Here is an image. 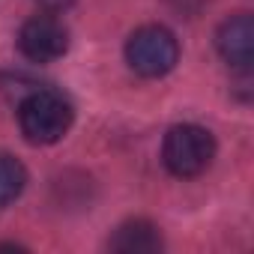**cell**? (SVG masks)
Wrapping results in <instances>:
<instances>
[{"mask_svg":"<svg viewBox=\"0 0 254 254\" xmlns=\"http://www.w3.org/2000/svg\"><path fill=\"white\" fill-rule=\"evenodd\" d=\"M72 120L75 111L72 105L51 90H36L30 93L21 108H18V123H21V132L30 144H57L69 129H72Z\"/></svg>","mask_w":254,"mask_h":254,"instance_id":"obj_1","label":"cell"},{"mask_svg":"<svg viewBox=\"0 0 254 254\" xmlns=\"http://www.w3.org/2000/svg\"><path fill=\"white\" fill-rule=\"evenodd\" d=\"M162 159H165V168L174 177H197L212 165L215 141L203 126L183 123V126H174L165 135Z\"/></svg>","mask_w":254,"mask_h":254,"instance_id":"obj_2","label":"cell"},{"mask_svg":"<svg viewBox=\"0 0 254 254\" xmlns=\"http://www.w3.org/2000/svg\"><path fill=\"white\" fill-rule=\"evenodd\" d=\"M126 60H129V66L141 78H162L180 60L177 36L168 27H159V24L141 27L126 42Z\"/></svg>","mask_w":254,"mask_h":254,"instance_id":"obj_3","label":"cell"},{"mask_svg":"<svg viewBox=\"0 0 254 254\" xmlns=\"http://www.w3.org/2000/svg\"><path fill=\"white\" fill-rule=\"evenodd\" d=\"M66 48H69V30L54 15H36L18 33V51L33 63H51L63 57Z\"/></svg>","mask_w":254,"mask_h":254,"instance_id":"obj_4","label":"cell"},{"mask_svg":"<svg viewBox=\"0 0 254 254\" xmlns=\"http://www.w3.org/2000/svg\"><path fill=\"white\" fill-rule=\"evenodd\" d=\"M215 45L218 54L239 72H248L254 63V21L248 12H239L233 18H227L218 33H215Z\"/></svg>","mask_w":254,"mask_h":254,"instance_id":"obj_5","label":"cell"},{"mask_svg":"<svg viewBox=\"0 0 254 254\" xmlns=\"http://www.w3.org/2000/svg\"><path fill=\"white\" fill-rule=\"evenodd\" d=\"M111 251H123V254H150L162 248V236L156 230V224L135 218V221H126L117 227V233L108 242Z\"/></svg>","mask_w":254,"mask_h":254,"instance_id":"obj_6","label":"cell"},{"mask_svg":"<svg viewBox=\"0 0 254 254\" xmlns=\"http://www.w3.org/2000/svg\"><path fill=\"white\" fill-rule=\"evenodd\" d=\"M27 186V171L18 159L0 153V206L12 203Z\"/></svg>","mask_w":254,"mask_h":254,"instance_id":"obj_7","label":"cell"},{"mask_svg":"<svg viewBox=\"0 0 254 254\" xmlns=\"http://www.w3.org/2000/svg\"><path fill=\"white\" fill-rule=\"evenodd\" d=\"M42 3L48 6V9H63V6H69L72 0H42Z\"/></svg>","mask_w":254,"mask_h":254,"instance_id":"obj_8","label":"cell"}]
</instances>
